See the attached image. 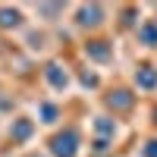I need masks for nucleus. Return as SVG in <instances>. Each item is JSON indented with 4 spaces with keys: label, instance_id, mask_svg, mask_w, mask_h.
Here are the masks:
<instances>
[{
    "label": "nucleus",
    "instance_id": "obj_1",
    "mask_svg": "<svg viewBox=\"0 0 157 157\" xmlns=\"http://www.w3.org/2000/svg\"><path fill=\"white\" fill-rule=\"evenodd\" d=\"M57 154H60V157H69V154H72V135L57 138Z\"/></svg>",
    "mask_w": 157,
    "mask_h": 157
}]
</instances>
